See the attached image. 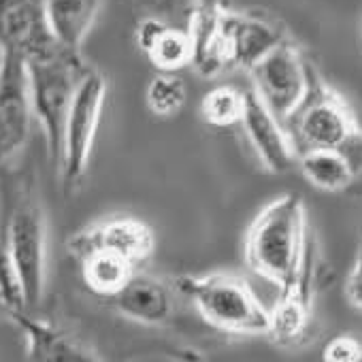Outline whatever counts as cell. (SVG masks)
Listing matches in <instances>:
<instances>
[{"mask_svg": "<svg viewBox=\"0 0 362 362\" xmlns=\"http://www.w3.org/2000/svg\"><path fill=\"white\" fill-rule=\"evenodd\" d=\"M47 216L37 181L26 177L13 199L5 222V239L28 311L39 309L47 284Z\"/></svg>", "mask_w": 362, "mask_h": 362, "instance_id": "5b68a950", "label": "cell"}, {"mask_svg": "<svg viewBox=\"0 0 362 362\" xmlns=\"http://www.w3.org/2000/svg\"><path fill=\"white\" fill-rule=\"evenodd\" d=\"M181 296L192 300L205 324L235 337H267L271 309L258 298L250 281L237 273L181 275L175 279Z\"/></svg>", "mask_w": 362, "mask_h": 362, "instance_id": "3957f363", "label": "cell"}, {"mask_svg": "<svg viewBox=\"0 0 362 362\" xmlns=\"http://www.w3.org/2000/svg\"><path fill=\"white\" fill-rule=\"evenodd\" d=\"M298 166L309 184L324 192H341L356 177L354 166L339 149L303 151L298 156Z\"/></svg>", "mask_w": 362, "mask_h": 362, "instance_id": "d6986e66", "label": "cell"}, {"mask_svg": "<svg viewBox=\"0 0 362 362\" xmlns=\"http://www.w3.org/2000/svg\"><path fill=\"white\" fill-rule=\"evenodd\" d=\"M309 245L307 211L296 194L271 201L250 224L243 239L247 269L277 290L294 281Z\"/></svg>", "mask_w": 362, "mask_h": 362, "instance_id": "6da1fadb", "label": "cell"}, {"mask_svg": "<svg viewBox=\"0 0 362 362\" xmlns=\"http://www.w3.org/2000/svg\"><path fill=\"white\" fill-rule=\"evenodd\" d=\"M179 296L181 292L175 279L168 281L141 269L115 296L107 298V303L117 315L158 328L168 326L177 317Z\"/></svg>", "mask_w": 362, "mask_h": 362, "instance_id": "8fae6325", "label": "cell"}, {"mask_svg": "<svg viewBox=\"0 0 362 362\" xmlns=\"http://www.w3.org/2000/svg\"><path fill=\"white\" fill-rule=\"evenodd\" d=\"M11 322L26 339V354L39 362H98L103 356L83 339L69 330L30 315V311H18Z\"/></svg>", "mask_w": 362, "mask_h": 362, "instance_id": "9a60e30c", "label": "cell"}, {"mask_svg": "<svg viewBox=\"0 0 362 362\" xmlns=\"http://www.w3.org/2000/svg\"><path fill=\"white\" fill-rule=\"evenodd\" d=\"M298 151L339 149L354 170L362 168V128L347 100L309 66V88L294 113L284 122Z\"/></svg>", "mask_w": 362, "mask_h": 362, "instance_id": "7a4b0ae2", "label": "cell"}, {"mask_svg": "<svg viewBox=\"0 0 362 362\" xmlns=\"http://www.w3.org/2000/svg\"><path fill=\"white\" fill-rule=\"evenodd\" d=\"M145 103L156 117H175L188 103V86L177 73L158 71V75L147 83Z\"/></svg>", "mask_w": 362, "mask_h": 362, "instance_id": "44dd1931", "label": "cell"}, {"mask_svg": "<svg viewBox=\"0 0 362 362\" xmlns=\"http://www.w3.org/2000/svg\"><path fill=\"white\" fill-rule=\"evenodd\" d=\"M151 5H156V7H166V5H170V3H179V0H149Z\"/></svg>", "mask_w": 362, "mask_h": 362, "instance_id": "4316f807", "label": "cell"}, {"mask_svg": "<svg viewBox=\"0 0 362 362\" xmlns=\"http://www.w3.org/2000/svg\"><path fill=\"white\" fill-rule=\"evenodd\" d=\"M324 362H362V339L356 334H339L332 337L324 351Z\"/></svg>", "mask_w": 362, "mask_h": 362, "instance_id": "cb8c5ba5", "label": "cell"}, {"mask_svg": "<svg viewBox=\"0 0 362 362\" xmlns=\"http://www.w3.org/2000/svg\"><path fill=\"white\" fill-rule=\"evenodd\" d=\"M49 30L60 47L81 52L105 0H43Z\"/></svg>", "mask_w": 362, "mask_h": 362, "instance_id": "e0dca14e", "label": "cell"}, {"mask_svg": "<svg viewBox=\"0 0 362 362\" xmlns=\"http://www.w3.org/2000/svg\"><path fill=\"white\" fill-rule=\"evenodd\" d=\"M245 111V90L237 86H218L209 90L201 103V117L214 128H230L241 124Z\"/></svg>", "mask_w": 362, "mask_h": 362, "instance_id": "ffe728a7", "label": "cell"}, {"mask_svg": "<svg viewBox=\"0 0 362 362\" xmlns=\"http://www.w3.org/2000/svg\"><path fill=\"white\" fill-rule=\"evenodd\" d=\"M222 0H197L188 13V33L192 39V69L214 79L233 69L222 35Z\"/></svg>", "mask_w": 362, "mask_h": 362, "instance_id": "2e32d148", "label": "cell"}, {"mask_svg": "<svg viewBox=\"0 0 362 362\" xmlns=\"http://www.w3.org/2000/svg\"><path fill=\"white\" fill-rule=\"evenodd\" d=\"M241 126L258 160L269 173H286L298 162V151L290 139V132L254 88L245 90V111Z\"/></svg>", "mask_w": 362, "mask_h": 362, "instance_id": "7c38bea8", "label": "cell"}, {"mask_svg": "<svg viewBox=\"0 0 362 362\" xmlns=\"http://www.w3.org/2000/svg\"><path fill=\"white\" fill-rule=\"evenodd\" d=\"M309 66L311 64L305 60L298 45L290 39L279 43L252 66V88L281 122H286L305 98L309 88Z\"/></svg>", "mask_w": 362, "mask_h": 362, "instance_id": "ba28073f", "label": "cell"}, {"mask_svg": "<svg viewBox=\"0 0 362 362\" xmlns=\"http://www.w3.org/2000/svg\"><path fill=\"white\" fill-rule=\"evenodd\" d=\"M58 47L43 0H0V54L33 60Z\"/></svg>", "mask_w": 362, "mask_h": 362, "instance_id": "30bf717a", "label": "cell"}, {"mask_svg": "<svg viewBox=\"0 0 362 362\" xmlns=\"http://www.w3.org/2000/svg\"><path fill=\"white\" fill-rule=\"evenodd\" d=\"M26 69L35 119L39 122L45 134L49 160L58 168L62 158V141L69 109L75 98L77 86L86 71L90 69V64L83 60L81 52L58 47L47 56L26 60Z\"/></svg>", "mask_w": 362, "mask_h": 362, "instance_id": "277c9868", "label": "cell"}, {"mask_svg": "<svg viewBox=\"0 0 362 362\" xmlns=\"http://www.w3.org/2000/svg\"><path fill=\"white\" fill-rule=\"evenodd\" d=\"M33 98L26 60L0 54V173L16 166L33 132Z\"/></svg>", "mask_w": 362, "mask_h": 362, "instance_id": "52a82bcc", "label": "cell"}, {"mask_svg": "<svg viewBox=\"0 0 362 362\" xmlns=\"http://www.w3.org/2000/svg\"><path fill=\"white\" fill-rule=\"evenodd\" d=\"M166 28H168V24L162 18H158V16L143 18L136 24V30H134V43H136V47L147 56L151 52V47L158 43V39L164 35Z\"/></svg>", "mask_w": 362, "mask_h": 362, "instance_id": "d4e9b609", "label": "cell"}, {"mask_svg": "<svg viewBox=\"0 0 362 362\" xmlns=\"http://www.w3.org/2000/svg\"><path fill=\"white\" fill-rule=\"evenodd\" d=\"M105 98H107V79L100 71L90 66L77 86L64 126L62 158L58 166L64 192L77 190L81 186V181L86 179L96 132L105 109Z\"/></svg>", "mask_w": 362, "mask_h": 362, "instance_id": "8992f818", "label": "cell"}, {"mask_svg": "<svg viewBox=\"0 0 362 362\" xmlns=\"http://www.w3.org/2000/svg\"><path fill=\"white\" fill-rule=\"evenodd\" d=\"M345 294H347V300L362 311V239H360V245H358V254H356V262H354V269L347 277V286H345Z\"/></svg>", "mask_w": 362, "mask_h": 362, "instance_id": "484cf974", "label": "cell"}, {"mask_svg": "<svg viewBox=\"0 0 362 362\" xmlns=\"http://www.w3.org/2000/svg\"><path fill=\"white\" fill-rule=\"evenodd\" d=\"M18 311H28L22 284L18 279L16 267L9 256L7 239H5V224L0 222V315L11 320Z\"/></svg>", "mask_w": 362, "mask_h": 362, "instance_id": "603a6c76", "label": "cell"}, {"mask_svg": "<svg viewBox=\"0 0 362 362\" xmlns=\"http://www.w3.org/2000/svg\"><path fill=\"white\" fill-rule=\"evenodd\" d=\"M86 250H109L143 269L156 250L153 228L134 216H109L79 230L69 241L71 256Z\"/></svg>", "mask_w": 362, "mask_h": 362, "instance_id": "9c48e42d", "label": "cell"}, {"mask_svg": "<svg viewBox=\"0 0 362 362\" xmlns=\"http://www.w3.org/2000/svg\"><path fill=\"white\" fill-rule=\"evenodd\" d=\"M220 24L233 69L247 73L254 64H258L267 54H271L279 43L288 39L284 28L273 20L247 11H235L226 5L222 7Z\"/></svg>", "mask_w": 362, "mask_h": 362, "instance_id": "4fadbf2b", "label": "cell"}, {"mask_svg": "<svg viewBox=\"0 0 362 362\" xmlns=\"http://www.w3.org/2000/svg\"><path fill=\"white\" fill-rule=\"evenodd\" d=\"M73 258L79 262L86 288L105 300L115 296L134 277V273L141 271L128 258L109 250H86Z\"/></svg>", "mask_w": 362, "mask_h": 362, "instance_id": "ac0fdd59", "label": "cell"}, {"mask_svg": "<svg viewBox=\"0 0 362 362\" xmlns=\"http://www.w3.org/2000/svg\"><path fill=\"white\" fill-rule=\"evenodd\" d=\"M311 288H313V243L309 239L305 260L292 284L279 290L271 307L269 339L281 347H292L305 341L311 326Z\"/></svg>", "mask_w": 362, "mask_h": 362, "instance_id": "5bb4252c", "label": "cell"}, {"mask_svg": "<svg viewBox=\"0 0 362 362\" xmlns=\"http://www.w3.org/2000/svg\"><path fill=\"white\" fill-rule=\"evenodd\" d=\"M149 62L164 73H177L186 66H192V39L188 28L168 26L158 43L147 54Z\"/></svg>", "mask_w": 362, "mask_h": 362, "instance_id": "7402d4cb", "label": "cell"}]
</instances>
